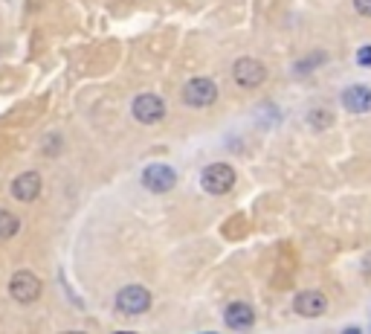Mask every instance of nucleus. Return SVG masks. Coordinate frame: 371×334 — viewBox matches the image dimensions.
I'll use <instances>...</instances> for the list:
<instances>
[{"instance_id": "nucleus-1", "label": "nucleus", "mask_w": 371, "mask_h": 334, "mask_svg": "<svg viewBox=\"0 0 371 334\" xmlns=\"http://www.w3.org/2000/svg\"><path fill=\"white\" fill-rule=\"evenodd\" d=\"M201 186L209 195H227L235 186V169L229 163H212L201 172Z\"/></svg>"}, {"instance_id": "nucleus-2", "label": "nucleus", "mask_w": 371, "mask_h": 334, "mask_svg": "<svg viewBox=\"0 0 371 334\" xmlns=\"http://www.w3.org/2000/svg\"><path fill=\"white\" fill-rule=\"evenodd\" d=\"M151 308V294L142 285H125L119 294H116V311L125 314V317H139Z\"/></svg>"}, {"instance_id": "nucleus-3", "label": "nucleus", "mask_w": 371, "mask_h": 334, "mask_svg": "<svg viewBox=\"0 0 371 334\" xmlns=\"http://www.w3.org/2000/svg\"><path fill=\"white\" fill-rule=\"evenodd\" d=\"M183 102L189 108H209L218 102V85L209 76H194L183 87Z\"/></svg>"}, {"instance_id": "nucleus-4", "label": "nucleus", "mask_w": 371, "mask_h": 334, "mask_svg": "<svg viewBox=\"0 0 371 334\" xmlns=\"http://www.w3.org/2000/svg\"><path fill=\"white\" fill-rule=\"evenodd\" d=\"M142 186L157 195L171 192V189L177 186V172L165 163H151V166H145V172H142Z\"/></svg>"}, {"instance_id": "nucleus-5", "label": "nucleus", "mask_w": 371, "mask_h": 334, "mask_svg": "<svg viewBox=\"0 0 371 334\" xmlns=\"http://www.w3.org/2000/svg\"><path fill=\"white\" fill-rule=\"evenodd\" d=\"M9 294H12L15 302L30 305V302H35L41 297V279L32 271H18L9 279Z\"/></svg>"}, {"instance_id": "nucleus-6", "label": "nucleus", "mask_w": 371, "mask_h": 334, "mask_svg": "<svg viewBox=\"0 0 371 334\" xmlns=\"http://www.w3.org/2000/svg\"><path fill=\"white\" fill-rule=\"evenodd\" d=\"M131 113H134L137 123L154 125L165 116V102L157 97V93H139V97L134 99V105H131Z\"/></svg>"}, {"instance_id": "nucleus-7", "label": "nucleus", "mask_w": 371, "mask_h": 334, "mask_svg": "<svg viewBox=\"0 0 371 334\" xmlns=\"http://www.w3.org/2000/svg\"><path fill=\"white\" fill-rule=\"evenodd\" d=\"M232 79L241 87H258L267 79V67L258 58H238L235 67H232Z\"/></svg>"}, {"instance_id": "nucleus-8", "label": "nucleus", "mask_w": 371, "mask_h": 334, "mask_svg": "<svg viewBox=\"0 0 371 334\" xmlns=\"http://www.w3.org/2000/svg\"><path fill=\"white\" fill-rule=\"evenodd\" d=\"M293 311L299 314V317H322L328 311V297L322 291H302V294H296L293 297Z\"/></svg>"}, {"instance_id": "nucleus-9", "label": "nucleus", "mask_w": 371, "mask_h": 334, "mask_svg": "<svg viewBox=\"0 0 371 334\" xmlns=\"http://www.w3.org/2000/svg\"><path fill=\"white\" fill-rule=\"evenodd\" d=\"M12 195L20 204H32L41 195V175L38 172H23L12 180Z\"/></svg>"}, {"instance_id": "nucleus-10", "label": "nucleus", "mask_w": 371, "mask_h": 334, "mask_svg": "<svg viewBox=\"0 0 371 334\" xmlns=\"http://www.w3.org/2000/svg\"><path fill=\"white\" fill-rule=\"evenodd\" d=\"M339 99H342L345 111H351V113H368V111H371V87H365V85H351V87L342 90Z\"/></svg>"}, {"instance_id": "nucleus-11", "label": "nucleus", "mask_w": 371, "mask_h": 334, "mask_svg": "<svg viewBox=\"0 0 371 334\" xmlns=\"http://www.w3.org/2000/svg\"><path fill=\"white\" fill-rule=\"evenodd\" d=\"M224 323L235 331H244V328H250L256 323V311H253V305H246V302H232L227 305V314H224Z\"/></svg>"}, {"instance_id": "nucleus-12", "label": "nucleus", "mask_w": 371, "mask_h": 334, "mask_svg": "<svg viewBox=\"0 0 371 334\" xmlns=\"http://www.w3.org/2000/svg\"><path fill=\"white\" fill-rule=\"evenodd\" d=\"M18 230H20L18 216H12V212H6V209H0V242H6V238H12Z\"/></svg>"}, {"instance_id": "nucleus-13", "label": "nucleus", "mask_w": 371, "mask_h": 334, "mask_svg": "<svg viewBox=\"0 0 371 334\" xmlns=\"http://www.w3.org/2000/svg\"><path fill=\"white\" fill-rule=\"evenodd\" d=\"M310 125H313V128H328V125H334V113L325 111V108H316V111L310 113Z\"/></svg>"}, {"instance_id": "nucleus-14", "label": "nucleus", "mask_w": 371, "mask_h": 334, "mask_svg": "<svg viewBox=\"0 0 371 334\" xmlns=\"http://www.w3.org/2000/svg\"><path fill=\"white\" fill-rule=\"evenodd\" d=\"M325 58H328L325 53H310V58H308V61H299V64H296V73H308V70L319 67V64H322Z\"/></svg>"}, {"instance_id": "nucleus-15", "label": "nucleus", "mask_w": 371, "mask_h": 334, "mask_svg": "<svg viewBox=\"0 0 371 334\" xmlns=\"http://www.w3.org/2000/svg\"><path fill=\"white\" fill-rule=\"evenodd\" d=\"M357 64L371 67V47H360V53H357Z\"/></svg>"}, {"instance_id": "nucleus-16", "label": "nucleus", "mask_w": 371, "mask_h": 334, "mask_svg": "<svg viewBox=\"0 0 371 334\" xmlns=\"http://www.w3.org/2000/svg\"><path fill=\"white\" fill-rule=\"evenodd\" d=\"M354 9H357L363 18H371V0H354Z\"/></svg>"}]
</instances>
